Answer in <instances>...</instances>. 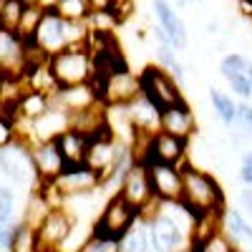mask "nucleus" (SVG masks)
Listing matches in <instances>:
<instances>
[{
	"mask_svg": "<svg viewBox=\"0 0 252 252\" xmlns=\"http://www.w3.org/2000/svg\"><path fill=\"white\" fill-rule=\"evenodd\" d=\"M182 204L189 209L192 220L202 215H222L229 207L220 179L209 169L197 166L192 159L182 164Z\"/></svg>",
	"mask_w": 252,
	"mask_h": 252,
	"instance_id": "nucleus-1",
	"label": "nucleus"
},
{
	"mask_svg": "<svg viewBox=\"0 0 252 252\" xmlns=\"http://www.w3.org/2000/svg\"><path fill=\"white\" fill-rule=\"evenodd\" d=\"M139 220H141V212L134 204H129L121 194H111L103 199L96 220L91 222V232L101 237L121 240Z\"/></svg>",
	"mask_w": 252,
	"mask_h": 252,
	"instance_id": "nucleus-2",
	"label": "nucleus"
},
{
	"mask_svg": "<svg viewBox=\"0 0 252 252\" xmlns=\"http://www.w3.org/2000/svg\"><path fill=\"white\" fill-rule=\"evenodd\" d=\"M48 66L61 86L89 83L94 78V53L89 46H68L48 58Z\"/></svg>",
	"mask_w": 252,
	"mask_h": 252,
	"instance_id": "nucleus-3",
	"label": "nucleus"
},
{
	"mask_svg": "<svg viewBox=\"0 0 252 252\" xmlns=\"http://www.w3.org/2000/svg\"><path fill=\"white\" fill-rule=\"evenodd\" d=\"M139 91L159 109H166L172 103H179L187 98L182 91V83L166 68H161L159 63H146L139 71Z\"/></svg>",
	"mask_w": 252,
	"mask_h": 252,
	"instance_id": "nucleus-4",
	"label": "nucleus"
},
{
	"mask_svg": "<svg viewBox=\"0 0 252 252\" xmlns=\"http://www.w3.org/2000/svg\"><path fill=\"white\" fill-rule=\"evenodd\" d=\"M51 187L61 199L94 194L101 189V172H96L86 161L83 164H66V169L51 182Z\"/></svg>",
	"mask_w": 252,
	"mask_h": 252,
	"instance_id": "nucleus-5",
	"label": "nucleus"
},
{
	"mask_svg": "<svg viewBox=\"0 0 252 252\" xmlns=\"http://www.w3.org/2000/svg\"><path fill=\"white\" fill-rule=\"evenodd\" d=\"M94 86L98 91V98H101L103 106H126V103L134 101L141 94L139 91V73L131 71V66L109 73L106 78L96 81Z\"/></svg>",
	"mask_w": 252,
	"mask_h": 252,
	"instance_id": "nucleus-6",
	"label": "nucleus"
},
{
	"mask_svg": "<svg viewBox=\"0 0 252 252\" xmlns=\"http://www.w3.org/2000/svg\"><path fill=\"white\" fill-rule=\"evenodd\" d=\"M78 224V217L71 212L66 204H56L48 209V215L43 217V222L38 224V237H40V247L43 252H53L61 250L63 242L71 237V232Z\"/></svg>",
	"mask_w": 252,
	"mask_h": 252,
	"instance_id": "nucleus-7",
	"label": "nucleus"
},
{
	"mask_svg": "<svg viewBox=\"0 0 252 252\" xmlns=\"http://www.w3.org/2000/svg\"><path fill=\"white\" fill-rule=\"evenodd\" d=\"M0 172H3L10 182L15 184H38V174H35V166H33V157H31V146L23 141H13L8 146L0 149Z\"/></svg>",
	"mask_w": 252,
	"mask_h": 252,
	"instance_id": "nucleus-8",
	"label": "nucleus"
},
{
	"mask_svg": "<svg viewBox=\"0 0 252 252\" xmlns=\"http://www.w3.org/2000/svg\"><path fill=\"white\" fill-rule=\"evenodd\" d=\"M119 194L129 204H134L139 212L149 209L157 202V194H154V187H152V177H149V166H146V161L136 159L129 166V172H126V177L121 182Z\"/></svg>",
	"mask_w": 252,
	"mask_h": 252,
	"instance_id": "nucleus-9",
	"label": "nucleus"
},
{
	"mask_svg": "<svg viewBox=\"0 0 252 252\" xmlns=\"http://www.w3.org/2000/svg\"><path fill=\"white\" fill-rule=\"evenodd\" d=\"M220 76L237 98L252 101V58L245 53H224L217 66Z\"/></svg>",
	"mask_w": 252,
	"mask_h": 252,
	"instance_id": "nucleus-10",
	"label": "nucleus"
},
{
	"mask_svg": "<svg viewBox=\"0 0 252 252\" xmlns=\"http://www.w3.org/2000/svg\"><path fill=\"white\" fill-rule=\"evenodd\" d=\"M152 13L157 18V26L169 35L172 46L177 51H187L189 48V31H187L184 18L179 15V10L172 0H152Z\"/></svg>",
	"mask_w": 252,
	"mask_h": 252,
	"instance_id": "nucleus-11",
	"label": "nucleus"
},
{
	"mask_svg": "<svg viewBox=\"0 0 252 252\" xmlns=\"http://www.w3.org/2000/svg\"><path fill=\"white\" fill-rule=\"evenodd\" d=\"M149 177L159 202H182V166L149 161Z\"/></svg>",
	"mask_w": 252,
	"mask_h": 252,
	"instance_id": "nucleus-12",
	"label": "nucleus"
},
{
	"mask_svg": "<svg viewBox=\"0 0 252 252\" xmlns=\"http://www.w3.org/2000/svg\"><path fill=\"white\" fill-rule=\"evenodd\" d=\"M31 157H33V166H35V174H38V184L53 182L63 169H66V159H63L56 139L31 144Z\"/></svg>",
	"mask_w": 252,
	"mask_h": 252,
	"instance_id": "nucleus-13",
	"label": "nucleus"
},
{
	"mask_svg": "<svg viewBox=\"0 0 252 252\" xmlns=\"http://www.w3.org/2000/svg\"><path fill=\"white\" fill-rule=\"evenodd\" d=\"M159 129L166 131V134H174V136H182L187 141H192L197 136V116L189 106V101H179V103H172V106L161 109V119H159Z\"/></svg>",
	"mask_w": 252,
	"mask_h": 252,
	"instance_id": "nucleus-14",
	"label": "nucleus"
},
{
	"mask_svg": "<svg viewBox=\"0 0 252 252\" xmlns=\"http://www.w3.org/2000/svg\"><path fill=\"white\" fill-rule=\"evenodd\" d=\"M126 121L131 124L134 136H149L154 131H159V119H161V109L154 106V103L146 98V96H136L134 101H129L124 106ZM134 141V139H131Z\"/></svg>",
	"mask_w": 252,
	"mask_h": 252,
	"instance_id": "nucleus-15",
	"label": "nucleus"
},
{
	"mask_svg": "<svg viewBox=\"0 0 252 252\" xmlns=\"http://www.w3.org/2000/svg\"><path fill=\"white\" fill-rule=\"evenodd\" d=\"M53 103H58L68 114H76V111H86L96 106V103H101V98H98L96 86L89 81V83H76V86H61L53 94Z\"/></svg>",
	"mask_w": 252,
	"mask_h": 252,
	"instance_id": "nucleus-16",
	"label": "nucleus"
},
{
	"mask_svg": "<svg viewBox=\"0 0 252 252\" xmlns=\"http://www.w3.org/2000/svg\"><path fill=\"white\" fill-rule=\"evenodd\" d=\"M222 232L235 245L237 252H252V222L240 209L227 207L222 212Z\"/></svg>",
	"mask_w": 252,
	"mask_h": 252,
	"instance_id": "nucleus-17",
	"label": "nucleus"
},
{
	"mask_svg": "<svg viewBox=\"0 0 252 252\" xmlns=\"http://www.w3.org/2000/svg\"><path fill=\"white\" fill-rule=\"evenodd\" d=\"M56 144H58L63 159H66V164H83V161H86V157H89L91 136L78 131V129H73V126H68L63 134L56 136Z\"/></svg>",
	"mask_w": 252,
	"mask_h": 252,
	"instance_id": "nucleus-18",
	"label": "nucleus"
},
{
	"mask_svg": "<svg viewBox=\"0 0 252 252\" xmlns=\"http://www.w3.org/2000/svg\"><path fill=\"white\" fill-rule=\"evenodd\" d=\"M53 106V96L43 94V91H35V89H26L18 98V119L23 121H33L38 116H43L48 109Z\"/></svg>",
	"mask_w": 252,
	"mask_h": 252,
	"instance_id": "nucleus-19",
	"label": "nucleus"
},
{
	"mask_svg": "<svg viewBox=\"0 0 252 252\" xmlns=\"http://www.w3.org/2000/svg\"><path fill=\"white\" fill-rule=\"evenodd\" d=\"M209 103H212V111L224 129H235V124H237V98H235V94H227L222 89H209Z\"/></svg>",
	"mask_w": 252,
	"mask_h": 252,
	"instance_id": "nucleus-20",
	"label": "nucleus"
},
{
	"mask_svg": "<svg viewBox=\"0 0 252 252\" xmlns=\"http://www.w3.org/2000/svg\"><path fill=\"white\" fill-rule=\"evenodd\" d=\"M8 252H43V247H40V237H38V227H33V224H28L23 220L15 222Z\"/></svg>",
	"mask_w": 252,
	"mask_h": 252,
	"instance_id": "nucleus-21",
	"label": "nucleus"
},
{
	"mask_svg": "<svg viewBox=\"0 0 252 252\" xmlns=\"http://www.w3.org/2000/svg\"><path fill=\"white\" fill-rule=\"evenodd\" d=\"M154 53H157V63L161 68H166L169 71L182 86H184V81H187V66L179 61V51L172 46V43H154Z\"/></svg>",
	"mask_w": 252,
	"mask_h": 252,
	"instance_id": "nucleus-22",
	"label": "nucleus"
},
{
	"mask_svg": "<svg viewBox=\"0 0 252 252\" xmlns=\"http://www.w3.org/2000/svg\"><path fill=\"white\" fill-rule=\"evenodd\" d=\"M119 252H149V232L141 220L119 240Z\"/></svg>",
	"mask_w": 252,
	"mask_h": 252,
	"instance_id": "nucleus-23",
	"label": "nucleus"
},
{
	"mask_svg": "<svg viewBox=\"0 0 252 252\" xmlns=\"http://www.w3.org/2000/svg\"><path fill=\"white\" fill-rule=\"evenodd\" d=\"M26 5L20 0H0V31H18Z\"/></svg>",
	"mask_w": 252,
	"mask_h": 252,
	"instance_id": "nucleus-24",
	"label": "nucleus"
},
{
	"mask_svg": "<svg viewBox=\"0 0 252 252\" xmlns=\"http://www.w3.org/2000/svg\"><path fill=\"white\" fill-rule=\"evenodd\" d=\"M194 245H197L199 252H237L235 245L227 240V235L222 232V229H217V232H212V235H207V237L197 240Z\"/></svg>",
	"mask_w": 252,
	"mask_h": 252,
	"instance_id": "nucleus-25",
	"label": "nucleus"
},
{
	"mask_svg": "<svg viewBox=\"0 0 252 252\" xmlns=\"http://www.w3.org/2000/svg\"><path fill=\"white\" fill-rule=\"evenodd\" d=\"M76 252H119V240L101 237V235H94L91 232Z\"/></svg>",
	"mask_w": 252,
	"mask_h": 252,
	"instance_id": "nucleus-26",
	"label": "nucleus"
},
{
	"mask_svg": "<svg viewBox=\"0 0 252 252\" xmlns=\"http://www.w3.org/2000/svg\"><path fill=\"white\" fill-rule=\"evenodd\" d=\"M43 10L46 8H26L23 10V18H20V26H18V33L23 38H33L40 18H43Z\"/></svg>",
	"mask_w": 252,
	"mask_h": 252,
	"instance_id": "nucleus-27",
	"label": "nucleus"
},
{
	"mask_svg": "<svg viewBox=\"0 0 252 252\" xmlns=\"http://www.w3.org/2000/svg\"><path fill=\"white\" fill-rule=\"evenodd\" d=\"M235 129L245 136L252 139V103L250 101H237V124H235Z\"/></svg>",
	"mask_w": 252,
	"mask_h": 252,
	"instance_id": "nucleus-28",
	"label": "nucleus"
},
{
	"mask_svg": "<svg viewBox=\"0 0 252 252\" xmlns=\"http://www.w3.org/2000/svg\"><path fill=\"white\" fill-rule=\"evenodd\" d=\"M240 182L245 184V187H252V149H247L245 154H242V159H240Z\"/></svg>",
	"mask_w": 252,
	"mask_h": 252,
	"instance_id": "nucleus-29",
	"label": "nucleus"
},
{
	"mask_svg": "<svg viewBox=\"0 0 252 252\" xmlns=\"http://www.w3.org/2000/svg\"><path fill=\"white\" fill-rule=\"evenodd\" d=\"M15 141V124L5 116H0V149Z\"/></svg>",
	"mask_w": 252,
	"mask_h": 252,
	"instance_id": "nucleus-30",
	"label": "nucleus"
},
{
	"mask_svg": "<svg viewBox=\"0 0 252 252\" xmlns=\"http://www.w3.org/2000/svg\"><path fill=\"white\" fill-rule=\"evenodd\" d=\"M237 209L252 220V187H242L237 192Z\"/></svg>",
	"mask_w": 252,
	"mask_h": 252,
	"instance_id": "nucleus-31",
	"label": "nucleus"
},
{
	"mask_svg": "<svg viewBox=\"0 0 252 252\" xmlns=\"http://www.w3.org/2000/svg\"><path fill=\"white\" fill-rule=\"evenodd\" d=\"M13 217H5V215H0V250H8L10 245V237H13Z\"/></svg>",
	"mask_w": 252,
	"mask_h": 252,
	"instance_id": "nucleus-32",
	"label": "nucleus"
},
{
	"mask_svg": "<svg viewBox=\"0 0 252 252\" xmlns=\"http://www.w3.org/2000/svg\"><path fill=\"white\" fill-rule=\"evenodd\" d=\"M13 212H15V197L8 187H0V215L13 217Z\"/></svg>",
	"mask_w": 252,
	"mask_h": 252,
	"instance_id": "nucleus-33",
	"label": "nucleus"
},
{
	"mask_svg": "<svg viewBox=\"0 0 252 252\" xmlns=\"http://www.w3.org/2000/svg\"><path fill=\"white\" fill-rule=\"evenodd\" d=\"M89 3H91L94 10H109V8L116 3V0H89Z\"/></svg>",
	"mask_w": 252,
	"mask_h": 252,
	"instance_id": "nucleus-34",
	"label": "nucleus"
},
{
	"mask_svg": "<svg viewBox=\"0 0 252 252\" xmlns=\"http://www.w3.org/2000/svg\"><path fill=\"white\" fill-rule=\"evenodd\" d=\"M26 8H46L48 5V0H20Z\"/></svg>",
	"mask_w": 252,
	"mask_h": 252,
	"instance_id": "nucleus-35",
	"label": "nucleus"
},
{
	"mask_svg": "<svg viewBox=\"0 0 252 252\" xmlns=\"http://www.w3.org/2000/svg\"><path fill=\"white\" fill-rule=\"evenodd\" d=\"M207 31H209V33H220V20H212V23H207Z\"/></svg>",
	"mask_w": 252,
	"mask_h": 252,
	"instance_id": "nucleus-36",
	"label": "nucleus"
},
{
	"mask_svg": "<svg viewBox=\"0 0 252 252\" xmlns=\"http://www.w3.org/2000/svg\"><path fill=\"white\" fill-rule=\"evenodd\" d=\"M177 252H199V250H197V245H194V242H189L187 247H182V250H177Z\"/></svg>",
	"mask_w": 252,
	"mask_h": 252,
	"instance_id": "nucleus-37",
	"label": "nucleus"
},
{
	"mask_svg": "<svg viewBox=\"0 0 252 252\" xmlns=\"http://www.w3.org/2000/svg\"><path fill=\"white\" fill-rule=\"evenodd\" d=\"M187 3H189V5H192V3H204V0H187Z\"/></svg>",
	"mask_w": 252,
	"mask_h": 252,
	"instance_id": "nucleus-38",
	"label": "nucleus"
},
{
	"mask_svg": "<svg viewBox=\"0 0 252 252\" xmlns=\"http://www.w3.org/2000/svg\"><path fill=\"white\" fill-rule=\"evenodd\" d=\"M53 252H63V250H53Z\"/></svg>",
	"mask_w": 252,
	"mask_h": 252,
	"instance_id": "nucleus-39",
	"label": "nucleus"
},
{
	"mask_svg": "<svg viewBox=\"0 0 252 252\" xmlns=\"http://www.w3.org/2000/svg\"><path fill=\"white\" fill-rule=\"evenodd\" d=\"M250 23H252V15H250Z\"/></svg>",
	"mask_w": 252,
	"mask_h": 252,
	"instance_id": "nucleus-40",
	"label": "nucleus"
}]
</instances>
